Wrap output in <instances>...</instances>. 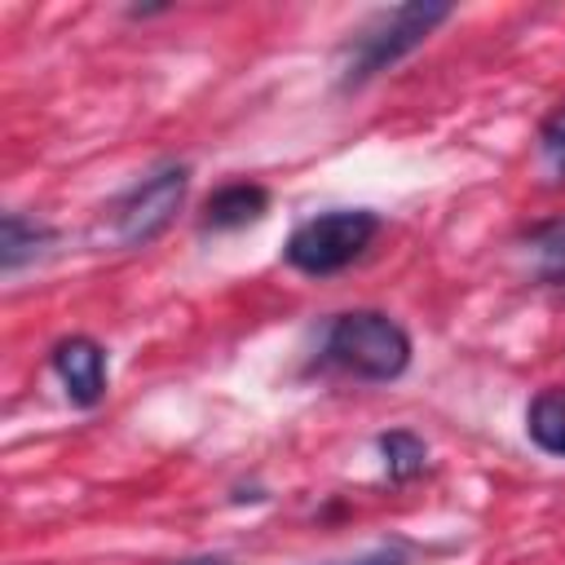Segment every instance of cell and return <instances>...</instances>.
<instances>
[{"label":"cell","instance_id":"cell-6","mask_svg":"<svg viewBox=\"0 0 565 565\" xmlns=\"http://www.w3.org/2000/svg\"><path fill=\"white\" fill-rule=\"evenodd\" d=\"M269 212V190L256 181H230L207 194L203 203V230H243Z\"/></svg>","mask_w":565,"mask_h":565},{"label":"cell","instance_id":"cell-1","mask_svg":"<svg viewBox=\"0 0 565 565\" xmlns=\"http://www.w3.org/2000/svg\"><path fill=\"white\" fill-rule=\"evenodd\" d=\"M450 4L441 0H411L397 9L375 13L349 44H344V62H340V88H358L366 79H375L380 71L397 66L406 53H415L441 22H450Z\"/></svg>","mask_w":565,"mask_h":565},{"label":"cell","instance_id":"cell-7","mask_svg":"<svg viewBox=\"0 0 565 565\" xmlns=\"http://www.w3.org/2000/svg\"><path fill=\"white\" fill-rule=\"evenodd\" d=\"M53 225L35 221V216H22V212H4L0 221V269L4 274H18L26 260H40L49 247H53Z\"/></svg>","mask_w":565,"mask_h":565},{"label":"cell","instance_id":"cell-10","mask_svg":"<svg viewBox=\"0 0 565 565\" xmlns=\"http://www.w3.org/2000/svg\"><path fill=\"white\" fill-rule=\"evenodd\" d=\"M539 154H543L547 172L556 181H565V106L543 119V128H539Z\"/></svg>","mask_w":565,"mask_h":565},{"label":"cell","instance_id":"cell-4","mask_svg":"<svg viewBox=\"0 0 565 565\" xmlns=\"http://www.w3.org/2000/svg\"><path fill=\"white\" fill-rule=\"evenodd\" d=\"M185 190H190V168L185 163H163V168L146 172L137 185H128L106 207V216H102L106 243H115V247H146V243H154L172 225V216L181 212Z\"/></svg>","mask_w":565,"mask_h":565},{"label":"cell","instance_id":"cell-13","mask_svg":"<svg viewBox=\"0 0 565 565\" xmlns=\"http://www.w3.org/2000/svg\"><path fill=\"white\" fill-rule=\"evenodd\" d=\"M177 565H230L225 556H190V561H177Z\"/></svg>","mask_w":565,"mask_h":565},{"label":"cell","instance_id":"cell-3","mask_svg":"<svg viewBox=\"0 0 565 565\" xmlns=\"http://www.w3.org/2000/svg\"><path fill=\"white\" fill-rule=\"evenodd\" d=\"M375 234H380V216L371 207H331V212L300 221L287 234L282 260L300 274L327 278V274H340L344 265H353L371 247Z\"/></svg>","mask_w":565,"mask_h":565},{"label":"cell","instance_id":"cell-8","mask_svg":"<svg viewBox=\"0 0 565 565\" xmlns=\"http://www.w3.org/2000/svg\"><path fill=\"white\" fill-rule=\"evenodd\" d=\"M525 433L539 450L565 459V388H543L525 406Z\"/></svg>","mask_w":565,"mask_h":565},{"label":"cell","instance_id":"cell-5","mask_svg":"<svg viewBox=\"0 0 565 565\" xmlns=\"http://www.w3.org/2000/svg\"><path fill=\"white\" fill-rule=\"evenodd\" d=\"M49 362H53V371H57V380H62V388H66V397L75 406L88 411V406H97L106 397V353H102L97 340L66 335V340L53 344Z\"/></svg>","mask_w":565,"mask_h":565},{"label":"cell","instance_id":"cell-2","mask_svg":"<svg viewBox=\"0 0 565 565\" xmlns=\"http://www.w3.org/2000/svg\"><path fill=\"white\" fill-rule=\"evenodd\" d=\"M322 362L340 366L353 380L388 384L411 366V335L380 309H349L331 318L322 335Z\"/></svg>","mask_w":565,"mask_h":565},{"label":"cell","instance_id":"cell-11","mask_svg":"<svg viewBox=\"0 0 565 565\" xmlns=\"http://www.w3.org/2000/svg\"><path fill=\"white\" fill-rule=\"evenodd\" d=\"M534 252L552 265V274H565V221H552V225H539L534 234Z\"/></svg>","mask_w":565,"mask_h":565},{"label":"cell","instance_id":"cell-9","mask_svg":"<svg viewBox=\"0 0 565 565\" xmlns=\"http://www.w3.org/2000/svg\"><path fill=\"white\" fill-rule=\"evenodd\" d=\"M375 446H380V455H384L388 481H397V486L415 481V477L428 468V446H424V437H415L411 428H388V433H380Z\"/></svg>","mask_w":565,"mask_h":565},{"label":"cell","instance_id":"cell-12","mask_svg":"<svg viewBox=\"0 0 565 565\" xmlns=\"http://www.w3.org/2000/svg\"><path fill=\"white\" fill-rule=\"evenodd\" d=\"M340 565H406V556L393 552V547H375V552H366L358 561H340Z\"/></svg>","mask_w":565,"mask_h":565}]
</instances>
